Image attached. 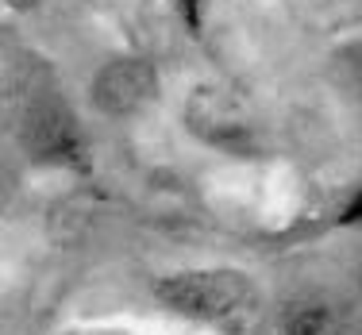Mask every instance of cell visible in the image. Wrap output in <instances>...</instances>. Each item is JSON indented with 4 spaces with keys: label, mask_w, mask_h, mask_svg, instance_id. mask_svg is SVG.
I'll use <instances>...</instances> for the list:
<instances>
[{
    "label": "cell",
    "mask_w": 362,
    "mask_h": 335,
    "mask_svg": "<svg viewBox=\"0 0 362 335\" xmlns=\"http://www.w3.org/2000/svg\"><path fill=\"white\" fill-rule=\"evenodd\" d=\"M154 97V74L139 58H119V62L100 66L97 81H93V100L100 112H135Z\"/></svg>",
    "instance_id": "obj_2"
},
{
    "label": "cell",
    "mask_w": 362,
    "mask_h": 335,
    "mask_svg": "<svg viewBox=\"0 0 362 335\" xmlns=\"http://www.w3.org/2000/svg\"><path fill=\"white\" fill-rule=\"evenodd\" d=\"M158 300L185 320L231 324L251 305V281L235 270H185L158 281Z\"/></svg>",
    "instance_id": "obj_1"
},
{
    "label": "cell",
    "mask_w": 362,
    "mask_h": 335,
    "mask_svg": "<svg viewBox=\"0 0 362 335\" xmlns=\"http://www.w3.org/2000/svg\"><path fill=\"white\" fill-rule=\"evenodd\" d=\"M189 124H193L197 135L216 139L223 147H235L251 131L239 100H231V93H220V89H197L193 93V100H189Z\"/></svg>",
    "instance_id": "obj_3"
},
{
    "label": "cell",
    "mask_w": 362,
    "mask_h": 335,
    "mask_svg": "<svg viewBox=\"0 0 362 335\" xmlns=\"http://www.w3.org/2000/svg\"><path fill=\"white\" fill-rule=\"evenodd\" d=\"M28 143H31V151H35L39 158H50V162L74 158L77 154V131H74L70 116H66L58 105H42V108L31 112Z\"/></svg>",
    "instance_id": "obj_4"
},
{
    "label": "cell",
    "mask_w": 362,
    "mask_h": 335,
    "mask_svg": "<svg viewBox=\"0 0 362 335\" xmlns=\"http://www.w3.org/2000/svg\"><path fill=\"white\" fill-rule=\"evenodd\" d=\"M339 220H343V223H362V193L347 204V208H343V216H339Z\"/></svg>",
    "instance_id": "obj_6"
},
{
    "label": "cell",
    "mask_w": 362,
    "mask_h": 335,
    "mask_svg": "<svg viewBox=\"0 0 362 335\" xmlns=\"http://www.w3.org/2000/svg\"><path fill=\"white\" fill-rule=\"evenodd\" d=\"M181 8H185L189 23H197V8H201V0H181Z\"/></svg>",
    "instance_id": "obj_7"
},
{
    "label": "cell",
    "mask_w": 362,
    "mask_h": 335,
    "mask_svg": "<svg viewBox=\"0 0 362 335\" xmlns=\"http://www.w3.org/2000/svg\"><path fill=\"white\" fill-rule=\"evenodd\" d=\"M281 335H339V320L320 300H300L286 312Z\"/></svg>",
    "instance_id": "obj_5"
}]
</instances>
